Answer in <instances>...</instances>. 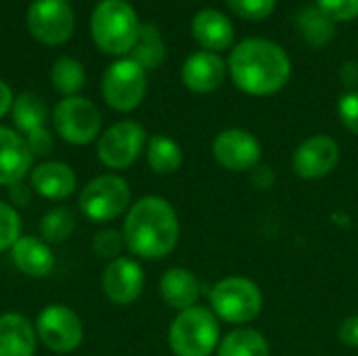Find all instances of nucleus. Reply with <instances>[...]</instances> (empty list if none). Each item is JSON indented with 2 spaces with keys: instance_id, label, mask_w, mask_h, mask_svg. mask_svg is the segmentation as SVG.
<instances>
[{
  "instance_id": "4be33fe9",
  "label": "nucleus",
  "mask_w": 358,
  "mask_h": 356,
  "mask_svg": "<svg viewBox=\"0 0 358 356\" xmlns=\"http://www.w3.org/2000/svg\"><path fill=\"white\" fill-rule=\"evenodd\" d=\"M38 334L31 321L19 313L0 315V356H34Z\"/></svg>"
},
{
  "instance_id": "f8f14e48",
  "label": "nucleus",
  "mask_w": 358,
  "mask_h": 356,
  "mask_svg": "<svg viewBox=\"0 0 358 356\" xmlns=\"http://www.w3.org/2000/svg\"><path fill=\"white\" fill-rule=\"evenodd\" d=\"M342 151L334 136L315 134L302 141L292 155V170L302 180H321L340 164Z\"/></svg>"
},
{
  "instance_id": "7c9ffc66",
  "label": "nucleus",
  "mask_w": 358,
  "mask_h": 356,
  "mask_svg": "<svg viewBox=\"0 0 358 356\" xmlns=\"http://www.w3.org/2000/svg\"><path fill=\"white\" fill-rule=\"evenodd\" d=\"M229 4V8L250 21H260L266 19L273 10L277 0H224Z\"/></svg>"
},
{
  "instance_id": "5701e85b",
  "label": "nucleus",
  "mask_w": 358,
  "mask_h": 356,
  "mask_svg": "<svg viewBox=\"0 0 358 356\" xmlns=\"http://www.w3.org/2000/svg\"><path fill=\"white\" fill-rule=\"evenodd\" d=\"M216 356H271V344L254 327H235L220 340Z\"/></svg>"
},
{
  "instance_id": "f03ea898",
  "label": "nucleus",
  "mask_w": 358,
  "mask_h": 356,
  "mask_svg": "<svg viewBox=\"0 0 358 356\" xmlns=\"http://www.w3.org/2000/svg\"><path fill=\"white\" fill-rule=\"evenodd\" d=\"M122 235L126 250L136 258L162 260L178 245L180 220L168 199L159 195H145L130 206Z\"/></svg>"
},
{
  "instance_id": "393cba45",
  "label": "nucleus",
  "mask_w": 358,
  "mask_h": 356,
  "mask_svg": "<svg viewBox=\"0 0 358 356\" xmlns=\"http://www.w3.org/2000/svg\"><path fill=\"white\" fill-rule=\"evenodd\" d=\"M130 59L138 63L145 71L157 69L166 59V46L159 34V27L155 23H141V34L130 50Z\"/></svg>"
},
{
  "instance_id": "39448f33",
  "label": "nucleus",
  "mask_w": 358,
  "mask_h": 356,
  "mask_svg": "<svg viewBox=\"0 0 358 356\" xmlns=\"http://www.w3.org/2000/svg\"><path fill=\"white\" fill-rule=\"evenodd\" d=\"M220 340V321L210 306L201 304L178 313L168 329V346L174 356H212Z\"/></svg>"
},
{
  "instance_id": "0eeeda50",
  "label": "nucleus",
  "mask_w": 358,
  "mask_h": 356,
  "mask_svg": "<svg viewBox=\"0 0 358 356\" xmlns=\"http://www.w3.org/2000/svg\"><path fill=\"white\" fill-rule=\"evenodd\" d=\"M101 88H103V99L111 109L120 113H128L136 109L145 99L147 71L130 57L120 59L107 67Z\"/></svg>"
},
{
  "instance_id": "2eb2a0df",
  "label": "nucleus",
  "mask_w": 358,
  "mask_h": 356,
  "mask_svg": "<svg viewBox=\"0 0 358 356\" xmlns=\"http://www.w3.org/2000/svg\"><path fill=\"white\" fill-rule=\"evenodd\" d=\"M145 290V271L143 266L128 256L111 260L103 273V292L109 302L117 306L134 304Z\"/></svg>"
},
{
  "instance_id": "e433bc0d",
  "label": "nucleus",
  "mask_w": 358,
  "mask_h": 356,
  "mask_svg": "<svg viewBox=\"0 0 358 356\" xmlns=\"http://www.w3.org/2000/svg\"><path fill=\"white\" fill-rule=\"evenodd\" d=\"M340 78L346 86H357L358 84V63L357 61H348L346 65H342L340 69Z\"/></svg>"
},
{
  "instance_id": "473e14b6",
  "label": "nucleus",
  "mask_w": 358,
  "mask_h": 356,
  "mask_svg": "<svg viewBox=\"0 0 358 356\" xmlns=\"http://www.w3.org/2000/svg\"><path fill=\"white\" fill-rule=\"evenodd\" d=\"M338 118L342 126L358 136V90H348L338 101Z\"/></svg>"
},
{
  "instance_id": "c9c22d12",
  "label": "nucleus",
  "mask_w": 358,
  "mask_h": 356,
  "mask_svg": "<svg viewBox=\"0 0 358 356\" xmlns=\"http://www.w3.org/2000/svg\"><path fill=\"white\" fill-rule=\"evenodd\" d=\"M13 103H15V99H13V90L8 88V84L6 82H2L0 80V120L13 109Z\"/></svg>"
},
{
  "instance_id": "72a5a7b5",
  "label": "nucleus",
  "mask_w": 358,
  "mask_h": 356,
  "mask_svg": "<svg viewBox=\"0 0 358 356\" xmlns=\"http://www.w3.org/2000/svg\"><path fill=\"white\" fill-rule=\"evenodd\" d=\"M338 340L348 348H358V315H350L340 323Z\"/></svg>"
},
{
  "instance_id": "f3484780",
  "label": "nucleus",
  "mask_w": 358,
  "mask_h": 356,
  "mask_svg": "<svg viewBox=\"0 0 358 356\" xmlns=\"http://www.w3.org/2000/svg\"><path fill=\"white\" fill-rule=\"evenodd\" d=\"M34 153L27 141L13 128L0 126V187L23 183L31 172Z\"/></svg>"
},
{
  "instance_id": "a878e982",
  "label": "nucleus",
  "mask_w": 358,
  "mask_h": 356,
  "mask_svg": "<svg viewBox=\"0 0 358 356\" xmlns=\"http://www.w3.org/2000/svg\"><path fill=\"white\" fill-rule=\"evenodd\" d=\"M336 23L321 13L319 6H304L298 15V29L304 38V42H308L315 48H323L327 46L334 36H336Z\"/></svg>"
},
{
  "instance_id": "c85d7f7f",
  "label": "nucleus",
  "mask_w": 358,
  "mask_h": 356,
  "mask_svg": "<svg viewBox=\"0 0 358 356\" xmlns=\"http://www.w3.org/2000/svg\"><path fill=\"white\" fill-rule=\"evenodd\" d=\"M21 237V216L17 208L0 199V254L10 250Z\"/></svg>"
},
{
  "instance_id": "7ed1b4c3",
  "label": "nucleus",
  "mask_w": 358,
  "mask_h": 356,
  "mask_svg": "<svg viewBox=\"0 0 358 356\" xmlns=\"http://www.w3.org/2000/svg\"><path fill=\"white\" fill-rule=\"evenodd\" d=\"M208 302L220 323L235 327H248L262 315L264 308L260 285L241 275H231L216 281L208 292Z\"/></svg>"
},
{
  "instance_id": "cd10ccee",
  "label": "nucleus",
  "mask_w": 358,
  "mask_h": 356,
  "mask_svg": "<svg viewBox=\"0 0 358 356\" xmlns=\"http://www.w3.org/2000/svg\"><path fill=\"white\" fill-rule=\"evenodd\" d=\"M76 229V216L69 208H55L44 214L40 222V235L46 243H61L71 237Z\"/></svg>"
},
{
  "instance_id": "4468645a",
  "label": "nucleus",
  "mask_w": 358,
  "mask_h": 356,
  "mask_svg": "<svg viewBox=\"0 0 358 356\" xmlns=\"http://www.w3.org/2000/svg\"><path fill=\"white\" fill-rule=\"evenodd\" d=\"M27 27L44 44H63L73 31V13L65 0H36L27 10Z\"/></svg>"
},
{
  "instance_id": "aec40b11",
  "label": "nucleus",
  "mask_w": 358,
  "mask_h": 356,
  "mask_svg": "<svg viewBox=\"0 0 358 356\" xmlns=\"http://www.w3.org/2000/svg\"><path fill=\"white\" fill-rule=\"evenodd\" d=\"M159 294L170 308L182 313L199 304L201 283L195 277V273H191L189 269L172 266L159 279Z\"/></svg>"
},
{
  "instance_id": "412c9836",
  "label": "nucleus",
  "mask_w": 358,
  "mask_h": 356,
  "mask_svg": "<svg viewBox=\"0 0 358 356\" xmlns=\"http://www.w3.org/2000/svg\"><path fill=\"white\" fill-rule=\"evenodd\" d=\"M10 260L19 269V273L34 279L50 275L55 269V254L48 243L31 235H21L17 239V243L10 248Z\"/></svg>"
},
{
  "instance_id": "ddd939ff",
  "label": "nucleus",
  "mask_w": 358,
  "mask_h": 356,
  "mask_svg": "<svg viewBox=\"0 0 358 356\" xmlns=\"http://www.w3.org/2000/svg\"><path fill=\"white\" fill-rule=\"evenodd\" d=\"M13 120L19 130V134L27 141L34 155H48L52 151V134L46 128V105L44 101L34 92H21L13 103Z\"/></svg>"
},
{
  "instance_id": "2f4dec72",
  "label": "nucleus",
  "mask_w": 358,
  "mask_h": 356,
  "mask_svg": "<svg viewBox=\"0 0 358 356\" xmlns=\"http://www.w3.org/2000/svg\"><path fill=\"white\" fill-rule=\"evenodd\" d=\"M323 15L336 21H352L358 17V0H317Z\"/></svg>"
},
{
  "instance_id": "1a4fd4ad",
  "label": "nucleus",
  "mask_w": 358,
  "mask_h": 356,
  "mask_svg": "<svg viewBox=\"0 0 358 356\" xmlns=\"http://www.w3.org/2000/svg\"><path fill=\"white\" fill-rule=\"evenodd\" d=\"M38 340L57 355H69L84 342V325L76 311L63 304H50L36 319Z\"/></svg>"
},
{
  "instance_id": "bb28decb",
  "label": "nucleus",
  "mask_w": 358,
  "mask_h": 356,
  "mask_svg": "<svg viewBox=\"0 0 358 356\" xmlns=\"http://www.w3.org/2000/svg\"><path fill=\"white\" fill-rule=\"evenodd\" d=\"M50 80L57 92L63 97H78V92L86 84V71L80 61L71 57H61L50 71Z\"/></svg>"
},
{
  "instance_id": "20e7f679",
  "label": "nucleus",
  "mask_w": 358,
  "mask_h": 356,
  "mask_svg": "<svg viewBox=\"0 0 358 356\" xmlns=\"http://www.w3.org/2000/svg\"><path fill=\"white\" fill-rule=\"evenodd\" d=\"M94 44L107 55H126L134 48L141 21L126 0H101L90 19Z\"/></svg>"
},
{
  "instance_id": "f704fd0d",
  "label": "nucleus",
  "mask_w": 358,
  "mask_h": 356,
  "mask_svg": "<svg viewBox=\"0 0 358 356\" xmlns=\"http://www.w3.org/2000/svg\"><path fill=\"white\" fill-rule=\"evenodd\" d=\"M31 187L25 183H17L13 187H8V197H10V206L13 208H25L31 201Z\"/></svg>"
},
{
  "instance_id": "9d476101",
  "label": "nucleus",
  "mask_w": 358,
  "mask_h": 356,
  "mask_svg": "<svg viewBox=\"0 0 358 356\" xmlns=\"http://www.w3.org/2000/svg\"><path fill=\"white\" fill-rule=\"evenodd\" d=\"M52 126L65 143L88 145L101 132V113L84 97H65L52 111Z\"/></svg>"
},
{
  "instance_id": "f257e3e1",
  "label": "nucleus",
  "mask_w": 358,
  "mask_h": 356,
  "mask_svg": "<svg viewBox=\"0 0 358 356\" xmlns=\"http://www.w3.org/2000/svg\"><path fill=\"white\" fill-rule=\"evenodd\" d=\"M231 80L250 97H271L292 78V59L283 46L266 38L241 40L227 61Z\"/></svg>"
},
{
  "instance_id": "6ab92c4d",
  "label": "nucleus",
  "mask_w": 358,
  "mask_h": 356,
  "mask_svg": "<svg viewBox=\"0 0 358 356\" xmlns=\"http://www.w3.org/2000/svg\"><path fill=\"white\" fill-rule=\"evenodd\" d=\"M191 31L193 38L199 42V46L210 52L227 50L235 40V29L231 19L216 8H201L193 17Z\"/></svg>"
},
{
  "instance_id": "a211bd4d",
  "label": "nucleus",
  "mask_w": 358,
  "mask_h": 356,
  "mask_svg": "<svg viewBox=\"0 0 358 356\" xmlns=\"http://www.w3.org/2000/svg\"><path fill=\"white\" fill-rule=\"evenodd\" d=\"M29 187L44 199L63 201L76 191V172L63 162H44L31 168Z\"/></svg>"
},
{
  "instance_id": "6e6552de",
  "label": "nucleus",
  "mask_w": 358,
  "mask_h": 356,
  "mask_svg": "<svg viewBox=\"0 0 358 356\" xmlns=\"http://www.w3.org/2000/svg\"><path fill=\"white\" fill-rule=\"evenodd\" d=\"M147 132L134 120H122L109 126L96 145V155L101 164L109 170H126L130 168L141 153L147 149Z\"/></svg>"
},
{
  "instance_id": "b1692460",
  "label": "nucleus",
  "mask_w": 358,
  "mask_h": 356,
  "mask_svg": "<svg viewBox=\"0 0 358 356\" xmlns=\"http://www.w3.org/2000/svg\"><path fill=\"white\" fill-rule=\"evenodd\" d=\"M145 155H147L149 168L159 176H170V174L178 172L180 166H182V149H180V145L174 138L166 136V134H153L147 141Z\"/></svg>"
},
{
  "instance_id": "c756f323",
  "label": "nucleus",
  "mask_w": 358,
  "mask_h": 356,
  "mask_svg": "<svg viewBox=\"0 0 358 356\" xmlns=\"http://www.w3.org/2000/svg\"><path fill=\"white\" fill-rule=\"evenodd\" d=\"M126 248L124 243V235L122 231H115V229H105V231H99L92 239V250L99 258H109V260H115L120 258L122 250Z\"/></svg>"
},
{
  "instance_id": "423d86ee",
  "label": "nucleus",
  "mask_w": 358,
  "mask_h": 356,
  "mask_svg": "<svg viewBox=\"0 0 358 356\" xmlns=\"http://www.w3.org/2000/svg\"><path fill=\"white\" fill-rule=\"evenodd\" d=\"M132 191L126 178L117 174H101L92 178L80 193V210L92 222H111L130 210Z\"/></svg>"
},
{
  "instance_id": "dca6fc26",
  "label": "nucleus",
  "mask_w": 358,
  "mask_h": 356,
  "mask_svg": "<svg viewBox=\"0 0 358 356\" xmlns=\"http://www.w3.org/2000/svg\"><path fill=\"white\" fill-rule=\"evenodd\" d=\"M229 67L218 52L199 50L187 57L180 69L182 84L195 94H210L218 90L224 82Z\"/></svg>"
},
{
  "instance_id": "9b49d317",
  "label": "nucleus",
  "mask_w": 358,
  "mask_h": 356,
  "mask_svg": "<svg viewBox=\"0 0 358 356\" xmlns=\"http://www.w3.org/2000/svg\"><path fill=\"white\" fill-rule=\"evenodd\" d=\"M212 153L220 168L239 174V172H252L260 166L262 145L250 130L227 128L216 134L212 143Z\"/></svg>"
}]
</instances>
